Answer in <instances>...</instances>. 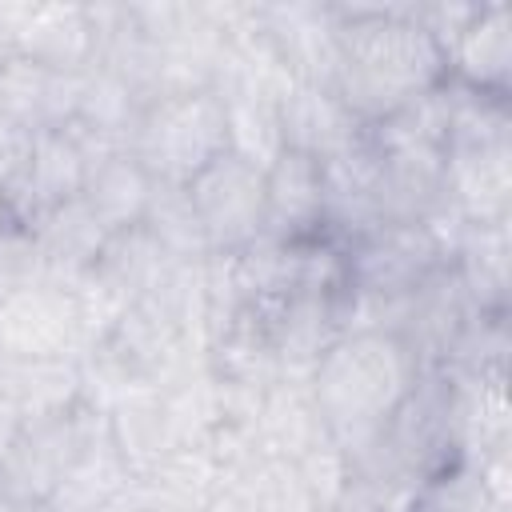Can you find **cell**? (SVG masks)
<instances>
[{"label": "cell", "mask_w": 512, "mask_h": 512, "mask_svg": "<svg viewBox=\"0 0 512 512\" xmlns=\"http://www.w3.org/2000/svg\"><path fill=\"white\" fill-rule=\"evenodd\" d=\"M204 512H256V508L248 504V496H244V492H236V488H228V484H224V492H220Z\"/></svg>", "instance_id": "cell-15"}, {"label": "cell", "mask_w": 512, "mask_h": 512, "mask_svg": "<svg viewBox=\"0 0 512 512\" xmlns=\"http://www.w3.org/2000/svg\"><path fill=\"white\" fill-rule=\"evenodd\" d=\"M508 140L448 148L444 160V200L468 224H504L508 220Z\"/></svg>", "instance_id": "cell-12"}, {"label": "cell", "mask_w": 512, "mask_h": 512, "mask_svg": "<svg viewBox=\"0 0 512 512\" xmlns=\"http://www.w3.org/2000/svg\"><path fill=\"white\" fill-rule=\"evenodd\" d=\"M0 52L52 72H84L96 60V24L84 4H0Z\"/></svg>", "instance_id": "cell-5"}, {"label": "cell", "mask_w": 512, "mask_h": 512, "mask_svg": "<svg viewBox=\"0 0 512 512\" xmlns=\"http://www.w3.org/2000/svg\"><path fill=\"white\" fill-rule=\"evenodd\" d=\"M224 468L204 440L172 444L148 472L136 476L132 496L152 512H204L224 492Z\"/></svg>", "instance_id": "cell-9"}, {"label": "cell", "mask_w": 512, "mask_h": 512, "mask_svg": "<svg viewBox=\"0 0 512 512\" xmlns=\"http://www.w3.org/2000/svg\"><path fill=\"white\" fill-rule=\"evenodd\" d=\"M448 80L480 92V96H500L508 92V72H512V24L504 4L476 8L472 20L452 36L444 48Z\"/></svg>", "instance_id": "cell-11"}, {"label": "cell", "mask_w": 512, "mask_h": 512, "mask_svg": "<svg viewBox=\"0 0 512 512\" xmlns=\"http://www.w3.org/2000/svg\"><path fill=\"white\" fill-rule=\"evenodd\" d=\"M416 352L396 332L348 328L316 360L308 388L328 436L360 460L420 380Z\"/></svg>", "instance_id": "cell-2"}, {"label": "cell", "mask_w": 512, "mask_h": 512, "mask_svg": "<svg viewBox=\"0 0 512 512\" xmlns=\"http://www.w3.org/2000/svg\"><path fill=\"white\" fill-rule=\"evenodd\" d=\"M128 152L152 176V184L184 188L216 156L228 152L224 100L212 88L168 92V96L148 100L132 128Z\"/></svg>", "instance_id": "cell-3"}, {"label": "cell", "mask_w": 512, "mask_h": 512, "mask_svg": "<svg viewBox=\"0 0 512 512\" xmlns=\"http://www.w3.org/2000/svg\"><path fill=\"white\" fill-rule=\"evenodd\" d=\"M280 136L288 152H300L308 160H336L368 140V128L352 116V108L332 92L316 84H296L280 108Z\"/></svg>", "instance_id": "cell-7"}, {"label": "cell", "mask_w": 512, "mask_h": 512, "mask_svg": "<svg viewBox=\"0 0 512 512\" xmlns=\"http://www.w3.org/2000/svg\"><path fill=\"white\" fill-rule=\"evenodd\" d=\"M324 232V168L300 152H280L264 172V236L300 244Z\"/></svg>", "instance_id": "cell-8"}, {"label": "cell", "mask_w": 512, "mask_h": 512, "mask_svg": "<svg viewBox=\"0 0 512 512\" xmlns=\"http://www.w3.org/2000/svg\"><path fill=\"white\" fill-rule=\"evenodd\" d=\"M212 252H240L264 236V172L224 152L184 184Z\"/></svg>", "instance_id": "cell-4"}, {"label": "cell", "mask_w": 512, "mask_h": 512, "mask_svg": "<svg viewBox=\"0 0 512 512\" xmlns=\"http://www.w3.org/2000/svg\"><path fill=\"white\" fill-rule=\"evenodd\" d=\"M132 484V468L108 440V424H100L48 492L44 512H112L132 496Z\"/></svg>", "instance_id": "cell-10"}, {"label": "cell", "mask_w": 512, "mask_h": 512, "mask_svg": "<svg viewBox=\"0 0 512 512\" xmlns=\"http://www.w3.org/2000/svg\"><path fill=\"white\" fill-rule=\"evenodd\" d=\"M48 276H56V272H52L44 248L36 244V236L20 224H4L0 228V300L20 288H32Z\"/></svg>", "instance_id": "cell-14"}, {"label": "cell", "mask_w": 512, "mask_h": 512, "mask_svg": "<svg viewBox=\"0 0 512 512\" xmlns=\"http://www.w3.org/2000/svg\"><path fill=\"white\" fill-rule=\"evenodd\" d=\"M340 68L332 92L372 128L448 80L444 48L412 20V8H336Z\"/></svg>", "instance_id": "cell-1"}, {"label": "cell", "mask_w": 512, "mask_h": 512, "mask_svg": "<svg viewBox=\"0 0 512 512\" xmlns=\"http://www.w3.org/2000/svg\"><path fill=\"white\" fill-rule=\"evenodd\" d=\"M0 356L8 360L80 356V328H76L68 280L48 276L0 300Z\"/></svg>", "instance_id": "cell-6"}, {"label": "cell", "mask_w": 512, "mask_h": 512, "mask_svg": "<svg viewBox=\"0 0 512 512\" xmlns=\"http://www.w3.org/2000/svg\"><path fill=\"white\" fill-rule=\"evenodd\" d=\"M152 176L132 160V152H116L100 164L88 168V180L80 188V200L88 204V212L100 220V228L108 236L132 228L144 220L148 200H152Z\"/></svg>", "instance_id": "cell-13"}]
</instances>
